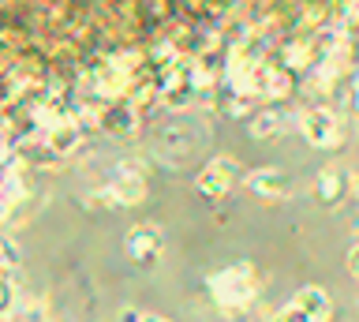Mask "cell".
<instances>
[{"label": "cell", "instance_id": "8fae6325", "mask_svg": "<svg viewBox=\"0 0 359 322\" xmlns=\"http://www.w3.org/2000/svg\"><path fill=\"white\" fill-rule=\"evenodd\" d=\"M348 192L352 187H348V176L341 169H322L318 180H314V195H318L322 206H341Z\"/></svg>", "mask_w": 359, "mask_h": 322}, {"label": "cell", "instance_id": "ba28073f", "mask_svg": "<svg viewBox=\"0 0 359 322\" xmlns=\"http://www.w3.org/2000/svg\"><path fill=\"white\" fill-rule=\"evenodd\" d=\"M243 184L251 195L269 199V203H280V199L292 195V176L280 173V169H255V173H247Z\"/></svg>", "mask_w": 359, "mask_h": 322}, {"label": "cell", "instance_id": "5bb4252c", "mask_svg": "<svg viewBox=\"0 0 359 322\" xmlns=\"http://www.w3.org/2000/svg\"><path fill=\"white\" fill-rule=\"evenodd\" d=\"M348 274L359 281V243H352V248H348Z\"/></svg>", "mask_w": 359, "mask_h": 322}, {"label": "cell", "instance_id": "7a4b0ae2", "mask_svg": "<svg viewBox=\"0 0 359 322\" xmlns=\"http://www.w3.org/2000/svg\"><path fill=\"white\" fill-rule=\"evenodd\" d=\"M330 318H333V300L318 285H303L273 315V322H330Z\"/></svg>", "mask_w": 359, "mask_h": 322}, {"label": "cell", "instance_id": "4fadbf2b", "mask_svg": "<svg viewBox=\"0 0 359 322\" xmlns=\"http://www.w3.org/2000/svg\"><path fill=\"white\" fill-rule=\"evenodd\" d=\"M341 19H344V23H359V0H344V4H341Z\"/></svg>", "mask_w": 359, "mask_h": 322}, {"label": "cell", "instance_id": "2e32d148", "mask_svg": "<svg viewBox=\"0 0 359 322\" xmlns=\"http://www.w3.org/2000/svg\"><path fill=\"white\" fill-rule=\"evenodd\" d=\"M139 322H168V318H161V315H142Z\"/></svg>", "mask_w": 359, "mask_h": 322}, {"label": "cell", "instance_id": "277c9868", "mask_svg": "<svg viewBox=\"0 0 359 322\" xmlns=\"http://www.w3.org/2000/svg\"><path fill=\"white\" fill-rule=\"evenodd\" d=\"M109 195H112V206L142 203L146 199V169H142V161H120L116 169H112Z\"/></svg>", "mask_w": 359, "mask_h": 322}, {"label": "cell", "instance_id": "5b68a950", "mask_svg": "<svg viewBox=\"0 0 359 322\" xmlns=\"http://www.w3.org/2000/svg\"><path fill=\"white\" fill-rule=\"evenodd\" d=\"M123 248H128V255L139 266H157V262H161V251H165V232L157 225H150V221H142V225L128 229Z\"/></svg>", "mask_w": 359, "mask_h": 322}, {"label": "cell", "instance_id": "8992f818", "mask_svg": "<svg viewBox=\"0 0 359 322\" xmlns=\"http://www.w3.org/2000/svg\"><path fill=\"white\" fill-rule=\"evenodd\" d=\"M240 180V169H236V161L232 158H213L206 169L198 173V180H195V187H198V195L202 199H210V203H217V199H224L232 192V184Z\"/></svg>", "mask_w": 359, "mask_h": 322}, {"label": "cell", "instance_id": "52a82bcc", "mask_svg": "<svg viewBox=\"0 0 359 322\" xmlns=\"http://www.w3.org/2000/svg\"><path fill=\"white\" fill-rule=\"evenodd\" d=\"M97 128L112 139H131L139 131V109H135L128 98H116V102H105L97 109Z\"/></svg>", "mask_w": 359, "mask_h": 322}, {"label": "cell", "instance_id": "6da1fadb", "mask_svg": "<svg viewBox=\"0 0 359 322\" xmlns=\"http://www.w3.org/2000/svg\"><path fill=\"white\" fill-rule=\"evenodd\" d=\"M255 293H258V281H255L251 266H229V270H217L210 277V296L224 311L247 307L255 300Z\"/></svg>", "mask_w": 359, "mask_h": 322}, {"label": "cell", "instance_id": "7c38bea8", "mask_svg": "<svg viewBox=\"0 0 359 322\" xmlns=\"http://www.w3.org/2000/svg\"><path fill=\"white\" fill-rule=\"evenodd\" d=\"M15 307V285H11V274H0V318L11 315Z\"/></svg>", "mask_w": 359, "mask_h": 322}, {"label": "cell", "instance_id": "e0dca14e", "mask_svg": "<svg viewBox=\"0 0 359 322\" xmlns=\"http://www.w3.org/2000/svg\"><path fill=\"white\" fill-rule=\"evenodd\" d=\"M352 195H355V203H359V176L352 180Z\"/></svg>", "mask_w": 359, "mask_h": 322}, {"label": "cell", "instance_id": "3957f363", "mask_svg": "<svg viewBox=\"0 0 359 322\" xmlns=\"http://www.w3.org/2000/svg\"><path fill=\"white\" fill-rule=\"evenodd\" d=\"M299 135L307 139L311 147L330 150V147L341 142V120H337L333 109L311 105V109H303V113H299Z\"/></svg>", "mask_w": 359, "mask_h": 322}, {"label": "cell", "instance_id": "30bf717a", "mask_svg": "<svg viewBox=\"0 0 359 322\" xmlns=\"http://www.w3.org/2000/svg\"><path fill=\"white\" fill-rule=\"evenodd\" d=\"M292 124H299V120L292 113H285V109L269 105V109H262V113L251 120V135L255 139H277V135H285Z\"/></svg>", "mask_w": 359, "mask_h": 322}, {"label": "cell", "instance_id": "9c48e42d", "mask_svg": "<svg viewBox=\"0 0 359 322\" xmlns=\"http://www.w3.org/2000/svg\"><path fill=\"white\" fill-rule=\"evenodd\" d=\"M292 90L288 68H269V64H255V98H266L269 105L285 102Z\"/></svg>", "mask_w": 359, "mask_h": 322}, {"label": "cell", "instance_id": "9a60e30c", "mask_svg": "<svg viewBox=\"0 0 359 322\" xmlns=\"http://www.w3.org/2000/svg\"><path fill=\"white\" fill-rule=\"evenodd\" d=\"M142 315H139V311H135V307H123L120 311V322H139Z\"/></svg>", "mask_w": 359, "mask_h": 322}, {"label": "cell", "instance_id": "ac0fdd59", "mask_svg": "<svg viewBox=\"0 0 359 322\" xmlns=\"http://www.w3.org/2000/svg\"><path fill=\"white\" fill-rule=\"evenodd\" d=\"M355 109H359V79H355Z\"/></svg>", "mask_w": 359, "mask_h": 322}]
</instances>
